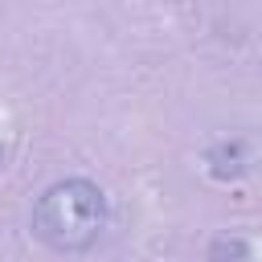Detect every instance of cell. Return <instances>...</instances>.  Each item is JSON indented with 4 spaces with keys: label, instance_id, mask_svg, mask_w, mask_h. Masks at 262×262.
<instances>
[{
    "label": "cell",
    "instance_id": "6da1fadb",
    "mask_svg": "<svg viewBox=\"0 0 262 262\" xmlns=\"http://www.w3.org/2000/svg\"><path fill=\"white\" fill-rule=\"evenodd\" d=\"M106 229V192L86 176L49 184L33 205V237L57 254H82Z\"/></svg>",
    "mask_w": 262,
    "mask_h": 262
},
{
    "label": "cell",
    "instance_id": "7a4b0ae2",
    "mask_svg": "<svg viewBox=\"0 0 262 262\" xmlns=\"http://www.w3.org/2000/svg\"><path fill=\"white\" fill-rule=\"evenodd\" d=\"M205 262H262V246L246 233H225L209 246Z\"/></svg>",
    "mask_w": 262,
    "mask_h": 262
}]
</instances>
